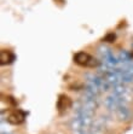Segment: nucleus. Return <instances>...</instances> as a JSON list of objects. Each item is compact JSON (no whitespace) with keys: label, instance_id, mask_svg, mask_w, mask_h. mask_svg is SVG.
<instances>
[{"label":"nucleus","instance_id":"obj_1","mask_svg":"<svg viewBox=\"0 0 133 134\" xmlns=\"http://www.w3.org/2000/svg\"><path fill=\"white\" fill-rule=\"evenodd\" d=\"M74 62L77 65L80 66H90V68H94L98 65L96 58H93L92 56H90L86 52H77L74 56Z\"/></svg>","mask_w":133,"mask_h":134},{"label":"nucleus","instance_id":"obj_2","mask_svg":"<svg viewBox=\"0 0 133 134\" xmlns=\"http://www.w3.org/2000/svg\"><path fill=\"white\" fill-rule=\"evenodd\" d=\"M57 110H58L61 114L63 112H67L68 110L71 109V106H73V100L67 96V94H61L57 99Z\"/></svg>","mask_w":133,"mask_h":134},{"label":"nucleus","instance_id":"obj_3","mask_svg":"<svg viewBox=\"0 0 133 134\" xmlns=\"http://www.w3.org/2000/svg\"><path fill=\"white\" fill-rule=\"evenodd\" d=\"M127 105L128 104L120 103V105L118 106V109L115 110L119 120H121V121H128L131 119V109Z\"/></svg>","mask_w":133,"mask_h":134},{"label":"nucleus","instance_id":"obj_4","mask_svg":"<svg viewBox=\"0 0 133 134\" xmlns=\"http://www.w3.org/2000/svg\"><path fill=\"white\" fill-rule=\"evenodd\" d=\"M24 119H25V115L23 114V111L21 110H16V111L11 112L7 117V122L11 123L13 126H17V125H21L24 122Z\"/></svg>","mask_w":133,"mask_h":134},{"label":"nucleus","instance_id":"obj_5","mask_svg":"<svg viewBox=\"0 0 133 134\" xmlns=\"http://www.w3.org/2000/svg\"><path fill=\"white\" fill-rule=\"evenodd\" d=\"M15 60V54L10 50H1L0 52V63L1 65H9Z\"/></svg>","mask_w":133,"mask_h":134},{"label":"nucleus","instance_id":"obj_6","mask_svg":"<svg viewBox=\"0 0 133 134\" xmlns=\"http://www.w3.org/2000/svg\"><path fill=\"white\" fill-rule=\"evenodd\" d=\"M115 39H116V35H115L114 33H108V34L104 36V39H103V40L107 41V42H114Z\"/></svg>","mask_w":133,"mask_h":134}]
</instances>
